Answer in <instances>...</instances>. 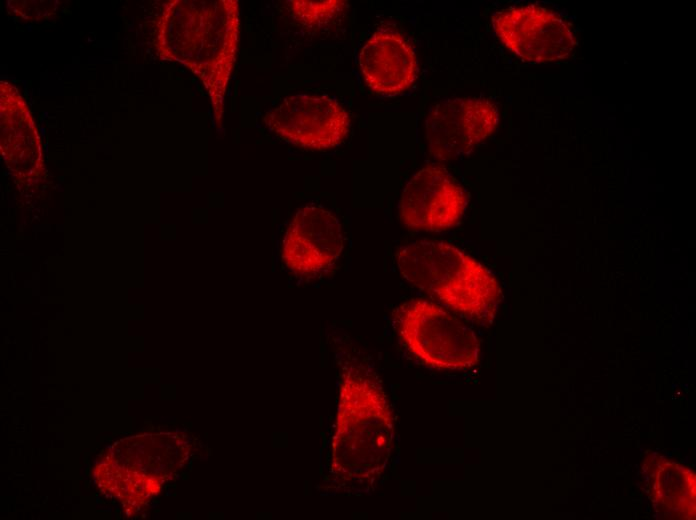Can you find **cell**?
<instances>
[{"mask_svg":"<svg viewBox=\"0 0 696 520\" xmlns=\"http://www.w3.org/2000/svg\"><path fill=\"white\" fill-rule=\"evenodd\" d=\"M240 38L237 0H175L164 4L157 24L160 56L189 68L208 91L220 119Z\"/></svg>","mask_w":696,"mask_h":520,"instance_id":"1","label":"cell"},{"mask_svg":"<svg viewBox=\"0 0 696 520\" xmlns=\"http://www.w3.org/2000/svg\"><path fill=\"white\" fill-rule=\"evenodd\" d=\"M394 420L385 393L369 377L347 372L340 387L332 470L345 481L374 480L386 468Z\"/></svg>","mask_w":696,"mask_h":520,"instance_id":"2","label":"cell"},{"mask_svg":"<svg viewBox=\"0 0 696 520\" xmlns=\"http://www.w3.org/2000/svg\"><path fill=\"white\" fill-rule=\"evenodd\" d=\"M397 265L413 285L478 322H490L501 301L500 285L480 262L442 241L422 240L401 248Z\"/></svg>","mask_w":696,"mask_h":520,"instance_id":"3","label":"cell"},{"mask_svg":"<svg viewBox=\"0 0 696 520\" xmlns=\"http://www.w3.org/2000/svg\"><path fill=\"white\" fill-rule=\"evenodd\" d=\"M396 323L407 348L431 367L463 370L479 362L480 344L473 330L434 302L405 303Z\"/></svg>","mask_w":696,"mask_h":520,"instance_id":"4","label":"cell"},{"mask_svg":"<svg viewBox=\"0 0 696 520\" xmlns=\"http://www.w3.org/2000/svg\"><path fill=\"white\" fill-rule=\"evenodd\" d=\"M263 122L278 138L312 150L338 146L350 129L345 108L325 95L289 96L267 111Z\"/></svg>","mask_w":696,"mask_h":520,"instance_id":"5","label":"cell"},{"mask_svg":"<svg viewBox=\"0 0 696 520\" xmlns=\"http://www.w3.org/2000/svg\"><path fill=\"white\" fill-rule=\"evenodd\" d=\"M493 26L505 46L521 59L547 63L566 59L575 46L567 22L537 5H522L495 14Z\"/></svg>","mask_w":696,"mask_h":520,"instance_id":"6","label":"cell"},{"mask_svg":"<svg viewBox=\"0 0 696 520\" xmlns=\"http://www.w3.org/2000/svg\"><path fill=\"white\" fill-rule=\"evenodd\" d=\"M498 111L485 99L451 98L437 103L426 119L430 154L442 161L458 159L493 133Z\"/></svg>","mask_w":696,"mask_h":520,"instance_id":"7","label":"cell"},{"mask_svg":"<svg viewBox=\"0 0 696 520\" xmlns=\"http://www.w3.org/2000/svg\"><path fill=\"white\" fill-rule=\"evenodd\" d=\"M342 248L339 220L323 207L306 205L297 210L287 226L281 258L293 274L310 278L329 270Z\"/></svg>","mask_w":696,"mask_h":520,"instance_id":"8","label":"cell"},{"mask_svg":"<svg viewBox=\"0 0 696 520\" xmlns=\"http://www.w3.org/2000/svg\"><path fill=\"white\" fill-rule=\"evenodd\" d=\"M466 204V193L452 175L444 168L428 165L405 185L399 213L410 228L441 231L459 222Z\"/></svg>","mask_w":696,"mask_h":520,"instance_id":"9","label":"cell"},{"mask_svg":"<svg viewBox=\"0 0 696 520\" xmlns=\"http://www.w3.org/2000/svg\"><path fill=\"white\" fill-rule=\"evenodd\" d=\"M359 66L367 86L382 95H396L416 77L414 51L397 33L378 30L363 45Z\"/></svg>","mask_w":696,"mask_h":520,"instance_id":"10","label":"cell"},{"mask_svg":"<svg viewBox=\"0 0 696 520\" xmlns=\"http://www.w3.org/2000/svg\"><path fill=\"white\" fill-rule=\"evenodd\" d=\"M651 499L666 519H695L696 477L686 466L665 458L652 460L648 468Z\"/></svg>","mask_w":696,"mask_h":520,"instance_id":"11","label":"cell"},{"mask_svg":"<svg viewBox=\"0 0 696 520\" xmlns=\"http://www.w3.org/2000/svg\"><path fill=\"white\" fill-rule=\"evenodd\" d=\"M292 16L305 26H321L338 17L346 8L347 2L340 0L288 1Z\"/></svg>","mask_w":696,"mask_h":520,"instance_id":"12","label":"cell"}]
</instances>
